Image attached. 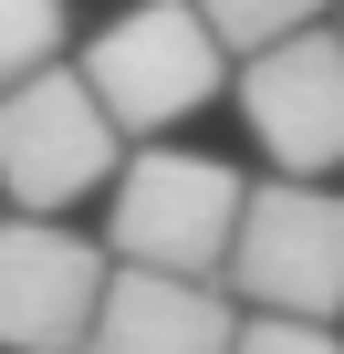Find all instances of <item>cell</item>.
I'll return each mask as SVG.
<instances>
[{
    "label": "cell",
    "instance_id": "obj_1",
    "mask_svg": "<svg viewBox=\"0 0 344 354\" xmlns=\"http://www.w3.org/2000/svg\"><path fill=\"white\" fill-rule=\"evenodd\" d=\"M240 198H251V177H240L230 156L146 136V146L105 177V261H125V271H188V281H219L230 230H240Z\"/></svg>",
    "mask_w": 344,
    "mask_h": 354
},
{
    "label": "cell",
    "instance_id": "obj_2",
    "mask_svg": "<svg viewBox=\"0 0 344 354\" xmlns=\"http://www.w3.org/2000/svg\"><path fill=\"white\" fill-rule=\"evenodd\" d=\"M73 73H84V94L115 115L125 146L178 136L199 104L230 94V53L209 42V21L188 11V0H125L105 32L73 42Z\"/></svg>",
    "mask_w": 344,
    "mask_h": 354
},
{
    "label": "cell",
    "instance_id": "obj_3",
    "mask_svg": "<svg viewBox=\"0 0 344 354\" xmlns=\"http://www.w3.org/2000/svg\"><path fill=\"white\" fill-rule=\"evenodd\" d=\"M219 292L240 313L344 323V188H323V177H251Z\"/></svg>",
    "mask_w": 344,
    "mask_h": 354
},
{
    "label": "cell",
    "instance_id": "obj_4",
    "mask_svg": "<svg viewBox=\"0 0 344 354\" xmlns=\"http://www.w3.org/2000/svg\"><path fill=\"white\" fill-rule=\"evenodd\" d=\"M115 167H125V136H115V115L84 94L73 63L0 84V209H11V219H63V209H84Z\"/></svg>",
    "mask_w": 344,
    "mask_h": 354
},
{
    "label": "cell",
    "instance_id": "obj_5",
    "mask_svg": "<svg viewBox=\"0 0 344 354\" xmlns=\"http://www.w3.org/2000/svg\"><path fill=\"white\" fill-rule=\"evenodd\" d=\"M230 104H240L251 146L271 156V177H344V42H334V21L240 53Z\"/></svg>",
    "mask_w": 344,
    "mask_h": 354
},
{
    "label": "cell",
    "instance_id": "obj_6",
    "mask_svg": "<svg viewBox=\"0 0 344 354\" xmlns=\"http://www.w3.org/2000/svg\"><path fill=\"white\" fill-rule=\"evenodd\" d=\"M105 271L115 261L63 219H0V354H84Z\"/></svg>",
    "mask_w": 344,
    "mask_h": 354
},
{
    "label": "cell",
    "instance_id": "obj_7",
    "mask_svg": "<svg viewBox=\"0 0 344 354\" xmlns=\"http://www.w3.org/2000/svg\"><path fill=\"white\" fill-rule=\"evenodd\" d=\"M240 333V302L219 281H188V271H105V302H94V333L84 354H230Z\"/></svg>",
    "mask_w": 344,
    "mask_h": 354
},
{
    "label": "cell",
    "instance_id": "obj_8",
    "mask_svg": "<svg viewBox=\"0 0 344 354\" xmlns=\"http://www.w3.org/2000/svg\"><path fill=\"white\" fill-rule=\"evenodd\" d=\"M188 11H199V21H209V42L240 63V53H261V42H292V32L334 21V0H188Z\"/></svg>",
    "mask_w": 344,
    "mask_h": 354
},
{
    "label": "cell",
    "instance_id": "obj_9",
    "mask_svg": "<svg viewBox=\"0 0 344 354\" xmlns=\"http://www.w3.org/2000/svg\"><path fill=\"white\" fill-rule=\"evenodd\" d=\"M73 63V0H0V84Z\"/></svg>",
    "mask_w": 344,
    "mask_h": 354
},
{
    "label": "cell",
    "instance_id": "obj_10",
    "mask_svg": "<svg viewBox=\"0 0 344 354\" xmlns=\"http://www.w3.org/2000/svg\"><path fill=\"white\" fill-rule=\"evenodd\" d=\"M230 354H344V333L334 323H292V313H240Z\"/></svg>",
    "mask_w": 344,
    "mask_h": 354
},
{
    "label": "cell",
    "instance_id": "obj_11",
    "mask_svg": "<svg viewBox=\"0 0 344 354\" xmlns=\"http://www.w3.org/2000/svg\"><path fill=\"white\" fill-rule=\"evenodd\" d=\"M334 42H344V0H334Z\"/></svg>",
    "mask_w": 344,
    "mask_h": 354
}]
</instances>
